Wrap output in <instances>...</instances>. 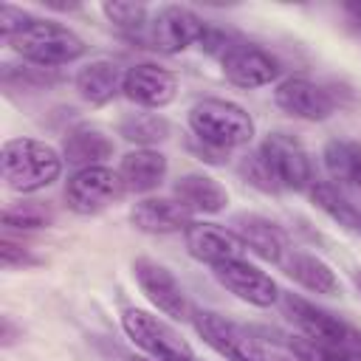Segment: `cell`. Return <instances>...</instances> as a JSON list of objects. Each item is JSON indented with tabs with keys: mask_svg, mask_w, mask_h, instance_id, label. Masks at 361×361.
Returning a JSON list of instances; mask_svg holds the SVG:
<instances>
[{
	"mask_svg": "<svg viewBox=\"0 0 361 361\" xmlns=\"http://www.w3.org/2000/svg\"><path fill=\"white\" fill-rule=\"evenodd\" d=\"M62 155L37 138H8L0 152V169L8 189L31 195L51 186L62 175Z\"/></svg>",
	"mask_w": 361,
	"mask_h": 361,
	"instance_id": "1",
	"label": "cell"
},
{
	"mask_svg": "<svg viewBox=\"0 0 361 361\" xmlns=\"http://www.w3.org/2000/svg\"><path fill=\"white\" fill-rule=\"evenodd\" d=\"M189 130L200 144L228 155L254 138V118L234 102L200 99L189 110Z\"/></svg>",
	"mask_w": 361,
	"mask_h": 361,
	"instance_id": "2",
	"label": "cell"
},
{
	"mask_svg": "<svg viewBox=\"0 0 361 361\" xmlns=\"http://www.w3.org/2000/svg\"><path fill=\"white\" fill-rule=\"evenodd\" d=\"M8 45L34 68H48V71L59 65H71L85 54V42L76 31H71L62 23L39 20V17L25 31H20Z\"/></svg>",
	"mask_w": 361,
	"mask_h": 361,
	"instance_id": "3",
	"label": "cell"
},
{
	"mask_svg": "<svg viewBox=\"0 0 361 361\" xmlns=\"http://www.w3.org/2000/svg\"><path fill=\"white\" fill-rule=\"evenodd\" d=\"M271 183L276 192H299L305 186H313V169L305 147L285 133H268L265 141L257 147Z\"/></svg>",
	"mask_w": 361,
	"mask_h": 361,
	"instance_id": "4",
	"label": "cell"
},
{
	"mask_svg": "<svg viewBox=\"0 0 361 361\" xmlns=\"http://www.w3.org/2000/svg\"><path fill=\"white\" fill-rule=\"evenodd\" d=\"M121 327L127 338L147 353V358L155 361H195L192 347L158 316L141 310V307H127L121 313Z\"/></svg>",
	"mask_w": 361,
	"mask_h": 361,
	"instance_id": "5",
	"label": "cell"
},
{
	"mask_svg": "<svg viewBox=\"0 0 361 361\" xmlns=\"http://www.w3.org/2000/svg\"><path fill=\"white\" fill-rule=\"evenodd\" d=\"M203 34H206V23L195 11L183 6H164L158 8L147 31L138 37V42L161 54H180L189 45H200Z\"/></svg>",
	"mask_w": 361,
	"mask_h": 361,
	"instance_id": "6",
	"label": "cell"
},
{
	"mask_svg": "<svg viewBox=\"0 0 361 361\" xmlns=\"http://www.w3.org/2000/svg\"><path fill=\"white\" fill-rule=\"evenodd\" d=\"M282 307H285V316L305 333V338H310L316 344L361 347V333L355 327H350L338 316L316 307L313 302H307L302 296H293V293H285L282 296Z\"/></svg>",
	"mask_w": 361,
	"mask_h": 361,
	"instance_id": "7",
	"label": "cell"
},
{
	"mask_svg": "<svg viewBox=\"0 0 361 361\" xmlns=\"http://www.w3.org/2000/svg\"><path fill=\"white\" fill-rule=\"evenodd\" d=\"M124 195L118 172L110 166L76 169L65 183V203L76 214H96Z\"/></svg>",
	"mask_w": 361,
	"mask_h": 361,
	"instance_id": "8",
	"label": "cell"
},
{
	"mask_svg": "<svg viewBox=\"0 0 361 361\" xmlns=\"http://www.w3.org/2000/svg\"><path fill=\"white\" fill-rule=\"evenodd\" d=\"M274 102L279 110L302 118V121H324L336 113L338 99L333 93V87L313 82L307 76H288L276 85L274 90Z\"/></svg>",
	"mask_w": 361,
	"mask_h": 361,
	"instance_id": "9",
	"label": "cell"
},
{
	"mask_svg": "<svg viewBox=\"0 0 361 361\" xmlns=\"http://www.w3.org/2000/svg\"><path fill=\"white\" fill-rule=\"evenodd\" d=\"M133 274H135V282L141 288V293L169 319H189L192 316V307H189V299H186V290L183 285L175 279V274L169 268H164L161 262L155 259H135L133 262Z\"/></svg>",
	"mask_w": 361,
	"mask_h": 361,
	"instance_id": "10",
	"label": "cell"
},
{
	"mask_svg": "<svg viewBox=\"0 0 361 361\" xmlns=\"http://www.w3.org/2000/svg\"><path fill=\"white\" fill-rule=\"evenodd\" d=\"M192 322H195V330L197 336L223 358L228 361H265L254 336L248 330H243L240 324L223 319L220 313H212V310H197L192 313Z\"/></svg>",
	"mask_w": 361,
	"mask_h": 361,
	"instance_id": "11",
	"label": "cell"
},
{
	"mask_svg": "<svg viewBox=\"0 0 361 361\" xmlns=\"http://www.w3.org/2000/svg\"><path fill=\"white\" fill-rule=\"evenodd\" d=\"M214 271V279L228 290L234 293L237 299L254 305V307H271L276 299H279V288L276 282L259 271L257 265H251L248 259H228V262H220L212 268Z\"/></svg>",
	"mask_w": 361,
	"mask_h": 361,
	"instance_id": "12",
	"label": "cell"
},
{
	"mask_svg": "<svg viewBox=\"0 0 361 361\" xmlns=\"http://www.w3.org/2000/svg\"><path fill=\"white\" fill-rule=\"evenodd\" d=\"M220 65H223V76L237 85V87H245V90H254V87H265L271 82H276L279 76V62L257 48V45H248V42H234L223 56H220Z\"/></svg>",
	"mask_w": 361,
	"mask_h": 361,
	"instance_id": "13",
	"label": "cell"
},
{
	"mask_svg": "<svg viewBox=\"0 0 361 361\" xmlns=\"http://www.w3.org/2000/svg\"><path fill=\"white\" fill-rule=\"evenodd\" d=\"M121 93L130 102H135L138 107L161 110L178 96V76L169 68H161V65H152V62H141V65L127 68Z\"/></svg>",
	"mask_w": 361,
	"mask_h": 361,
	"instance_id": "14",
	"label": "cell"
},
{
	"mask_svg": "<svg viewBox=\"0 0 361 361\" xmlns=\"http://www.w3.org/2000/svg\"><path fill=\"white\" fill-rule=\"evenodd\" d=\"M186 251L197 262H206V265L214 268L220 262L240 259L243 251H245V245L226 226H217V223H192L186 228Z\"/></svg>",
	"mask_w": 361,
	"mask_h": 361,
	"instance_id": "15",
	"label": "cell"
},
{
	"mask_svg": "<svg viewBox=\"0 0 361 361\" xmlns=\"http://www.w3.org/2000/svg\"><path fill=\"white\" fill-rule=\"evenodd\" d=\"M231 226H234L231 231L243 240L245 251L257 254L265 262H276L279 265L285 259V254L290 251L285 231L276 223H271L268 217H259V214H237Z\"/></svg>",
	"mask_w": 361,
	"mask_h": 361,
	"instance_id": "16",
	"label": "cell"
},
{
	"mask_svg": "<svg viewBox=\"0 0 361 361\" xmlns=\"http://www.w3.org/2000/svg\"><path fill=\"white\" fill-rule=\"evenodd\" d=\"M192 212H186L175 197H147L130 209V223L144 234H172L192 226Z\"/></svg>",
	"mask_w": 361,
	"mask_h": 361,
	"instance_id": "17",
	"label": "cell"
},
{
	"mask_svg": "<svg viewBox=\"0 0 361 361\" xmlns=\"http://www.w3.org/2000/svg\"><path fill=\"white\" fill-rule=\"evenodd\" d=\"M166 155L158 152V149H133L127 152L121 161H118V180L124 186V192H133V195H144V192H152L164 183L166 178Z\"/></svg>",
	"mask_w": 361,
	"mask_h": 361,
	"instance_id": "18",
	"label": "cell"
},
{
	"mask_svg": "<svg viewBox=\"0 0 361 361\" xmlns=\"http://www.w3.org/2000/svg\"><path fill=\"white\" fill-rule=\"evenodd\" d=\"M175 200L192 214H217L228 203V192L206 172H186L175 180Z\"/></svg>",
	"mask_w": 361,
	"mask_h": 361,
	"instance_id": "19",
	"label": "cell"
},
{
	"mask_svg": "<svg viewBox=\"0 0 361 361\" xmlns=\"http://www.w3.org/2000/svg\"><path fill=\"white\" fill-rule=\"evenodd\" d=\"M110 155H113V138L96 124H76L73 130H68L62 141V158L79 169L102 166V161Z\"/></svg>",
	"mask_w": 361,
	"mask_h": 361,
	"instance_id": "20",
	"label": "cell"
},
{
	"mask_svg": "<svg viewBox=\"0 0 361 361\" xmlns=\"http://www.w3.org/2000/svg\"><path fill=\"white\" fill-rule=\"evenodd\" d=\"M279 265L285 268V274L293 282H299L310 293H322V296H336L338 293V276H336V271L322 257H316V254L293 251L290 248Z\"/></svg>",
	"mask_w": 361,
	"mask_h": 361,
	"instance_id": "21",
	"label": "cell"
},
{
	"mask_svg": "<svg viewBox=\"0 0 361 361\" xmlns=\"http://www.w3.org/2000/svg\"><path fill=\"white\" fill-rule=\"evenodd\" d=\"M124 73L116 62L110 59H93L85 68H79L73 85L79 96L90 104H107L118 90H124Z\"/></svg>",
	"mask_w": 361,
	"mask_h": 361,
	"instance_id": "22",
	"label": "cell"
},
{
	"mask_svg": "<svg viewBox=\"0 0 361 361\" xmlns=\"http://www.w3.org/2000/svg\"><path fill=\"white\" fill-rule=\"evenodd\" d=\"M310 200L330 217L336 220L338 226L344 228H353V231H361V206H355L336 183H313L310 186Z\"/></svg>",
	"mask_w": 361,
	"mask_h": 361,
	"instance_id": "23",
	"label": "cell"
},
{
	"mask_svg": "<svg viewBox=\"0 0 361 361\" xmlns=\"http://www.w3.org/2000/svg\"><path fill=\"white\" fill-rule=\"evenodd\" d=\"M322 158L333 180L361 189V141H327Z\"/></svg>",
	"mask_w": 361,
	"mask_h": 361,
	"instance_id": "24",
	"label": "cell"
},
{
	"mask_svg": "<svg viewBox=\"0 0 361 361\" xmlns=\"http://www.w3.org/2000/svg\"><path fill=\"white\" fill-rule=\"evenodd\" d=\"M118 135L130 144H141V149H152V144H161L169 135V124L158 113H130L121 118Z\"/></svg>",
	"mask_w": 361,
	"mask_h": 361,
	"instance_id": "25",
	"label": "cell"
},
{
	"mask_svg": "<svg viewBox=\"0 0 361 361\" xmlns=\"http://www.w3.org/2000/svg\"><path fill=\"white\" fill-rule=\"evenodd\" d=\"M104 17L130 39L138 42V37L147 31V6L144 3H104Z\"/></svg>",
	"mask_w": 361,
	"mask_h": 361,
	"instance_id": "26",
	"label": "cell"
},
{
	"mask_svg": "<svg viewBox=\"0 0 361 361\" xmlns=\"http://www.w3.org/2000/svg\"><path fill=\"white\" fill-rule=\"evenodd\" d=\"M54 212L37 200H25V203H14L6 206L3 212V226L8 228H23V231H34V228H45L51 226Z\"/></svg>",
	"mask_w": 361,
	"mask_h": 361,
	"instance_id": "27",
	"label": "cell"
},
{
	"mask_svg": "<svg viewBox=\"0 0 361 361\" xmlns=\"http://www.w3.org/2000/svg\"><path fill=\"white\" fill-rule=\"evenodd\" d=\"M302 361H361V347H336V344H316L310 338H299L290 344Z\"/></svg>",
	"mask_w": 361,
	"mask_h": 361,
	"instance_id": "28",
	"label": "cell"
},
{
	"mask_svg": "<svg viewBox=\"0 0 361 361\" xmlns=\"http://www.w3.org/2000/svg\"><path fill=\"white\" fill-rule=\"evenodd\" d=\"M37 17H31L28 11H23V8H14V6H0V34H3V39L6 42H11L20 31H25L31 23H34Z\"/></svg>",
	"mask_w": 361,
	"mask_h": 361,
	"instance_id": "29",
	"label": "cell"
},
{
	"mask_svg": "<svg viewBox=\"0 0 361 361\" xmlns=\"http://www.w3.org/2000/svg\"><path fill=\"white\" fill-rule=\"evenodd\" d=\"M0 257H3V265L6 268H14V265H37V257H31L23 245H14V243H3L0 248Z\"/></svg>",
	"mask_w": 361,
	"mask_h": 361,
	"instance_id": "30",
	"label": "cell"
},
{
	"mask_svg": "<svg viewBox=\"0 0 361 361\" xmlns=\"http://www.w3.org/2000/svg\"><path fill=\"white\" fill-rule=\"evenodd\" d=\"M344 8H347V14H350L355 23H361V0H350Z\"/></svg>",
	"mask_w": 361,
	"mask_h": 361,
	"instance_id": "31",
	"label": "cell"
},
{
	"mask_svg": "<svg viewBox=\"0 0 361 361\" xmlns=\"http://www.w3.org/2000/svg\"><path fill=\"white\" fill-rule=\"evenodd\" d=\"M130 361H155V358H147V355H133Z\"/></svg>",
	"mask_w": 361,
	"mask_h": 361,
	"instance_id": "32",
	"label": "cell"
},
{
	"mask_svg": "<svg viewBox=\"0 0 361 361\" xmlns=\"http://www.w3.org/2000/svg\"><path fill=\"white\" fill-rule=\"evenodd\" d=\"M355 282H358V290H361V276H358V279H355Z\"/></svg>",
	"mask_w": 361,
	"mask_h": 361,
	"instance_id": "33",
	"label": "cell"
}]
</instances>
